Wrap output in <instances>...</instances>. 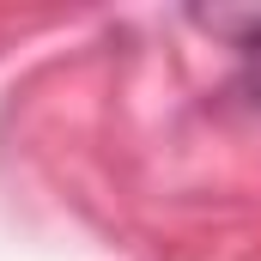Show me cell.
<instances>
[{"label": "cell", "mask_w": 261, "mask_h": 261, "mask_svg": "<svg viewBox=\"0 0 261 261\" xmlns=\"http://www.w3.org/2000/svg\"><path fill=\"white\" fill-rule=\"evenodd\" d=\"M237 49H243V61H249V91H255V103H261V12L249 18V31L237 37Z\"/></svg>", "instance_id": "1"}]
</instances>
